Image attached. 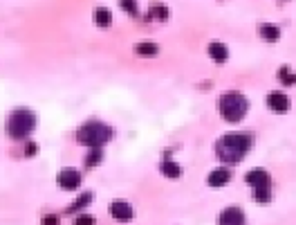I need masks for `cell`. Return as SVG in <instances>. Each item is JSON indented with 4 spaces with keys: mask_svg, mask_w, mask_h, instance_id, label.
Returning a JSON list of instances; mask_svg holds the SVG:
<instances>
[{
    "mask_svg": "<svg viewBox=\"0 0 296 225\" xmlns=\"http://www.w3.org/2000/svg\"><path fill=\"white\" fill-rule=\"evenodd\" d=\"M229 180H231L229 169H215L213 173H209V185H211V187H222V185H227Z\"/></svg>",
    "mask_w": 296,
    "mask_h": 225,
    "instance_id": "30bf717a",
    "label": "cell"
},
{
    "mask_svg": "<svg viewBox=\"0 0 296 225\" xmlns=\"http://www.w3.org/2000/svg\"><path fill=\"white\" fill-rule=\"evenodd\" d=\"M90 200H92V194H83V196H79V198L74 200V205L70 207V212H74V210H81V207H85Z\"/></svg>",
    "mask_w": 296,
    "mask_h": 225,
    "instance_id": "d6986e66",
    "label": "cell"
},
{
    "mask_svg": "<svg viewBox=\"0 0 296 225\" xmlns=\"http://www.w3.org/2000/svg\"><path fill=\"white\" fill-rule=\"evenodd\" d=\"M252 146V140L247 135H225L215 142V155L225 162H238Z\"/></svg>",
    "mask_w": 296,
    "mask_h": 225,
    "instance_id": "6da1fadb",
    "label": "cell"
},
{
    "mask_svg": "<svg viewBox=\"0 0 296 225\" xmlns=\"http://www.w3.org/2000/svg\"><path fill=\"white\" fill-rule=\"evenodd\" d=\"M34 151H36V146H34V144H27V155H34Z\"/></svg>",
    "mask_w": 296,
    "mask_h": 225,
    "instance_id": "7402d4cb",
    "label": "cell"
},
{
    "mask_svg": "<svg viewBox=\"0 0 296 225\" xmlns=\"http://www.w3.org/2000/svg\"><path fill=\"white\" fill-rule=\"evenodd\" d=\"M218 108H220L222 117H225L227 122H240L244 117V112H247V108H249V104L240 93H233L231 90V93H227V95L220 97Z\"/></svg>",
    "mask_w": 296,
    "mask_h": 225,
    "instance_id": "3957f363",
    "label": "cell"
},
{
    "mask_svg": "<svg viewBox=\"0 0 296 225\" xmlns=\"http://www.w3.org/2000/svg\"><path fill=\"white\" fill-rule=\"evenodd\" d=\"M72 225H94V218L90 216V214H81V216L74 218Z\"/></svg>",
    "mask_w": 296,
    "mask_h": 225,
    "instance_id": "ffe728a7",
    "label": "cell"
},
{
    "mask_svg": "<svg viewBox=\"0 0 296 225\" xmlns=\"http://www.w3.org/2000/svg\"><path fill=\"white\" fill-rule=\"evenodd\" d=\"M110 214L117 221H130L133 218V207L126 200H112L110 202Z\"/></svg>",
    "mask_w": 296,
    "mask_h": 225,
    "instance_id": "8992f818",
    "label": "cell"
},
{
    "mask_svg": "<svg viewBox=\"0 0 296 225\" xmlns=\"http://www.w3.org/2000/svg\"><path fill=\"white\" fill-rule=\"evenodd\" d=\"M267 106H269L274 112H285L289 101H287V95L281 93V90H274V93L267 95Z\"/></svg>",
    "mask_w": 296,
    "mask_h": 225,
    "instance_id": "52a82bcc",
    "label": "cell"
},
{
    "mask_svg": "<svg viewBox=\"0 0 296 225\" xmlns=\"http://www.w3.org/2000/svg\"><path fill=\"white\" fill-rule=\"evenodd\" d=\"M119 5H121V9L128 11L130 16H137V11H139V9H137V0H121Z\"/></svg>",
    "mask_w": 296,
    "mask_h": 225,
    "instance_id": "ac0fdd59",
    "label": "cell"
},
{
    "mask_svg": "<svg viewBox=\"0 0 296 225\" xmlns=\"http://www.w3.org/2000/svg\"><path fill=\"white\" fill-rule=\"evenodd\" d=\"M99 160H101V151H99V149H92V151H90V155H88V160H85V165L92 167V165H96Z\"/></svg>",
    "mask_w": 296,
    "mask_h": 225,
    "instance_id": "44dd1931",
    "label": "cell"
},
{
    "mask_svg": "<svg viewBox=\"0 0 296 225\" xmlns=\"http://www.w3.org/2000/svg\"><path fill=\"white\" fill-rule=\"evenodd\" d=\"M110 11H108L106 7H99V9H96L94 11V22H96V25H99V27H108V25H110Z\"/></svg>",
    "mask_w": 296,
    "mask_h": 225,
    "instance_id": "4fadbf2b",
    "label": "cell"
},
{
    "mask_svg": "<svg viewBox=\"0 0 296 225\" xmlns=\"http://www.w3.org/2000/svg\"><path fill=\"white\" fill-rule=\"evenodd\" d=\"M244 180H247V185H252L254 189H258V187H272V176L267 171H260V169H256V171H249L247 176H244Z\"/></svg>",
    "mask_w": 296,
    "mask_h": 225,
    "instance_id": "ba28073f",
    "label": "cell"
},
{
    "mask_svg": "<svg viewBox=\"0 0 296 225\" xmlns=\"http://www.w3.org/2000/svg\"><path fill=\"white\" fill-rule=\"evenodd\" d=\"M209 54H211V59L215 61V63H225L227 59H229V52H227V48L222 43H211L209 45Z\"/></svg>",
    "mask_w": 296,
    "mask_h": 225,
    "instance_id": "8fae6325",
    "label": "cell"
},
{
    "mask_svg": "<svg viewBox=\"0 0 296 225\" xmlns=\"http://www.w3.org/2000/svg\"><path fill=\"white\" fill-rule=\"evenodd\" d=\"M180 165L178 162H173V160H166V162H162V173L164 176H168V178H178L180 176Z\"/></svg>",
    "mask_w": 296,
    "mask_h": 225,
    "instance_id": "7c38bea8",
    "label": "cell"
},
{
    "mask_svg": "<svg viewBox=\"0 0 296 225\" xmlns=\"http://www.w3.org/2000/svg\"><path fill=\"white\" fill-rule=\"evenodd\" d=\"M157 45L155 43H137L135 45V52L141 54V56H153V54H157Z\"/></svg>",
    "mask_w": 296,
    "mask_h": 225,
    "instance_id": "5bb4252c",
    "label": "cell"
},
{
    "mask_svg": "<svg viewBox=\"0 0 296 225\" xmlns=\"http://www.w3.org/2000/svg\"><path fill=\"white\" fill-rule=\"evenodd\" d=\"M112 135H115V131H112L110 126H106V124L88 122L81 131L77 133V140H79V142H83L85 146H90V149H99V146H104Z\"/></svg>",
    "mask_w": 296,
    "mask_h": 225,
    "instance_id": "7a4b0ae2",
    "label": "cell"
},
{
    "mask_svg": "<svg viewBox=\"0 0 296 225\" xmlns=\"http://www.w3.org/2000/svg\"><path fill=\"white\" fill-rule=\"evenodd\" d=\"M254 198H256V202H269V198H272V187H258V189H254Z\"/></svg>",
    "mask_w": 296,
    "mask_h": 225,
    "instance_id": "2e32d148",
    "label": "cell"
},
{
    "mask_svg": "<svg viewBox=\"0 0 296 225\" xmlns=\"http://www.w3.org/2000/svg\"><path fill=\"white\" fill-rule=\"evenodd\" d=\"M278 77H281V81L285 83V86H292V83H296V75H294V72H289V68H281Z\"/></svg>",
    "mask_w": 296,
    "mask_h": 225,
    "instance_id": "e0dca14e",
    "label": "cell"
},
{
    "mask_svg": "<svg viewBox=\"0 0 296 225\" xmlns=\"http://www.w3.org/2000/svg\"><path fill=\"white\" fill-rule=\"evenodd\" d=\"M260 36H263L265 41H278V38H281V30L274 25H265L263 30H260Z\"/></svg>",
    "mask_w": 296,
    "mask_h": 225,
    "instance_id": "9a60e30c",
    "label": "cell"
},
{
    "mask_svg": "<svg viewBox=\"0 0 296 225\" xmlns=\"http://www.w3.org/2000/svg\"><path fill=\"white\" fill-rule=\"evenodd\" d=\"M218 225H244V214L238 207H229L218 216Z\"/></svg>",
    "mask_w": 296,
    "mask_h": 225,
    "instance_id": "5b68a950",
    "label": "cell"
},
{
    "mask_svg": "<svg viewBox=\"0 0 296 225\" xmlns=\"http://www.w3.org/2000/svg\"><path fill=\"white\" fill-rule=\"evenodd\" d=\"M45 225H56V218H54V216H50L47 221H45Z\"/></svg>",
    "mask_w": 296,
    "mask_h": 225,
    "instance_id": "603a6c76",
    "label": "cell"
},
{
    "mask_svg": "<svg viewBox=\"0 0 296 225\" xmlns=\"http://www.w3.org/2000/svg\"><path fill=\"white\" fill-rule=\"evenodd\" d=\"M34 126H36V117H34L32 110H16V112H11L9 124H7L9 135L14 140L27 138V135L34 131Z\"/></svg>",
    "mask_w": 296,
    "mask_h": 225,
    "instance_id": "277c9868",
    "label": "cell"
},
{
    "mask_svg": "<svg viewBox=\"0 0 296 225\" xmlns=\"http://www.w3.org/2000/svg\"><path fill=\"white\" fill-rule=\"evenodd\" d=\"M59 185L63 189H77L81 185V173L72 171V169H65V171L59 173Z\"/></svg>",
    "mask_w": 296,
    "mask_h": 225,
    "instance_id": "9c48e42d",
    "label": "cell"
}]
</instances>
